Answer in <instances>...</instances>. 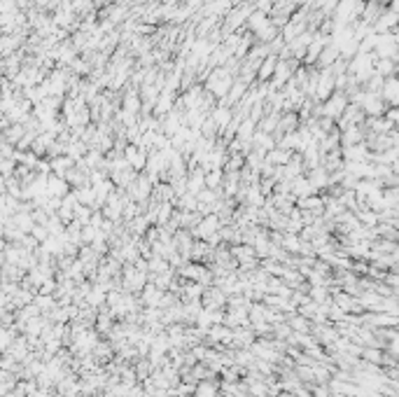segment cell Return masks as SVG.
Wrapping results in <instances>:
<instances>
[{
  "mask_svg": "<svg viewBox=\"0 0 399 397\" xmlns=\"http://www.w3.org/2000/svg\"><path fill=\"white\" fill-rule=\"evenodd\" d=\"M227 87H231L229 70H224V68L213 70V75H210V80H208V89H210V92H215L217 96H222V94L227 92Z\"/></svg>",
  "mask_w": 399,
  "mask_h": 397,
  "instance_id": "6da1fadb",
  "label": "cell"
},
{
  "mask_svg": "<svg viewBox=\"0 0 399 397\" xmlns=\"http://www.w3.org/2000/svg\"><path fill=\"white\" fill-rule=\"evenodd\" d=\"M345 105H348V99L341 96V94H336V96H329V100H327V105H324L322 112L327 117H338V115H343Z\"/></svg>",
  "mask_w": 399,
  "mask_h": 397,
  "instance_id": "7a4b0ae2",
  "label": "cell"
},
{
  "mask_svg": "<svg viewBox=\"0 0 399 397\" xmlns=\"http://www.w3.org/2000/svg\"><path fill=\"white\" fill-rule=\"evenodd\" d=\"M126 161H129L131 168H143L147 164V154L143 147L138 145H131L129 150H126Z\"/></svg>",
  "mask_w": 399,
  "mask_h": 397,
  "instance_id": "3957f363",
  "label": "cell"
},
{
  "mask_svg": "<svg viewBox=\"0 0 399 397\" xmlns=\"http://www.w3.org/2000/svg\"><path fill=\"white\" fill-rule=\"evenodd\" d=\"M315 87H318V99H329L331 89H334V73H331V70L322 73V80H320V84H315Z\"/></svg>",
  "mask_w": 399,
  "mask_h": 397,
  "instance_id": "277c9868",
  "label": "cell"
},
{
  "mask_svg": "<svg viewBox=\"0 0 399 397\" xmlns=\"http://www.w3.org/2000/svg\"><path fill=\"white\" fill-rule=\"evenodd\" d=\"M357 143H362V126L343 129V145H357Z\"/></svg>",
  "mask_w": 399,
  "mask_h": 397,
  "instance_id": "5b68a950",
  "label": "cell"
},
{
  "mask_svg": "<svg viewBox=\"0 0 399 397\" xmlns=\"http://www.w3.org/2000/svg\"><path fill=\"white\" fill-rule=\"evenodd\" d=\"M329 183V173L324 171V168H318L315 166L313 171H311V187H322V185Z\"/></svg>",
  "mask_w": 399,
  "mask_h": 397,
  "instance_id": "8992f818",
  "label": "cell"
},
{
  "mask_svg": "<svg viewBox=\"0 0 399 397\" xmlns=\"http://www.w3.org/2000/svg\"><path fill=\"white\" fill-rule=\"evenodd\" d=\"M266 161H269V164H287V161H290V150H283V147L271 150Z\"/></svg>",
  "mask_w": 399,
  "mask_h": 397,
  "instance_id": "52a82bcc",
  "label": "cell"
},
{
  "mask_svg": "<svg viewBox=\"0 0 399 397\" xmlns=\"http://www.w3.org/2000/svg\"><path fill=\"white\" fill-rule=\"evenodd\" d=\"M276 63H278V56H269V59H264L261 61V66H259V77L261 80H266V77H271L273 75V68H276Z\"/></svg>",
  "mask_w": 399,
  "mask_h": 397,
  "instance_id": "ba28073f",
  "label": "cell"
},
{
  "mask_svg": "<svg viewBox=\"0 0 399 397\" xmlns=\"http://www.w3.org/2000/svg\"><path fill=\"white\" fill-rule=\"evenodd\" d=\"M338 54H341L338 45H329L322 54H320V63H324V66H331V63H334V59H336Z\"/></svg>",
  "mask_w": 399,
  "mask_h": 397,
  "instance_id": "9c48e42d",
  "label": "cell"
},
{
  "mask_svg": "<svg viewBox=\"0 0 399 397\" xmlns=\"http://www.w3.org/2000/svg\"><path fill=\"white\" fill-rule=\"evenodd\" d=\"M322 45H324V40L322 38H315L313 42H308V63L311 61H315L318 56H320V52H322Z\"/></svg>",
  "mask_w": 399,
  "mask_h": 397,
  "instance_id": "30bf717a",
  "label": "cell"
},
{
  "mask_svg": "<svg viewBox=\"0 0 399 397\" xmlns=\"http://www.w3.org/2000/svg\"><path fill=\"white\" fill-rule=\"evenodd\" d=\"M299 206L301 208H322V198H318V197H304L299 201Z\"/></svg>",
  "mask_w": 399,
  "mask_h": 397,
  "instance_id": "8fae6325",
  "label": "cell"
},
{
  "mask_svg": "<svg viewBox=\"0 0 399 397\" xmlns=\"http://www.w3.org/2000/svg\"><path fill=\"white\" fill-rule=\"evenodd\" d=\"M220 178H222V171L215 168L213 173H208L206 176V187H217V185H220Z\"/></svg>",
  "mask_w": 399,
  "mask_h": 397,
  "instance_id": "7c38bea8",
  "label": "cell"
},
{
  "mask_svg": "<svg viewBox=\"0 0 399 397\" xmlns=\"http://www.w3.org/2000/svg\"><path fill=\"white\" fill-rule=\"evenodd\" d=\"M196 198H199V203H213V201H215V194L210 190H201L199 194H196Z\"/></svg>",
  "mask_w": 399,
  "mask_h": 397,
  "instance_id": "4fadbf2b",
  "label": "cell"
},
{
  "mask_svg": "<svg viewBox=\"0 0 399 397\" xmlns=\"http://www.w3.org/2000/svg\"><path fill=\"white\" fill-rule=\"evenodd\" d=\"M243 92H245V84H243V82H238V84H236V89H234V92L229 94V100H231V103H234V100H238Z\"/></svg>",
  "mask_w": 399,
  "mask_h": 397,
  "instance_id": "5bb4252c",
  "label": "cell"
},
{
  "mask_svg": "<svg viewBox=\"0 0 399 397\" xmlns=\"http://www.w3.org/2000/svg\"><path fill=\"white\" fill-rule=\"evenodd\" d=\"M203 124H206V126H203V131H206V136H213V133H215V126H217V124L213 122V117H210V119H206V122H203Z\"/></svg>",
  "mask_w": 399,
  "mask_h": 397,
  "instance_id": "9a60e30c",
  "label": "cell"
},
{
  "mask_svg": "<svg viewBox=\"0 0 399 397\" xmlns=\"http://www.w3.org/2000/svg\"><path fill=\"white\" fill-rule=\"evenodd\" d=\"M360 217H364V222H367V224H374V222H376V213H362Z\"/></svg>",
  "mask_w": 399,
  "mask_h": 397,
  "instance_id": "2e32d148",
  "label": "cell"
}]
</instances>
